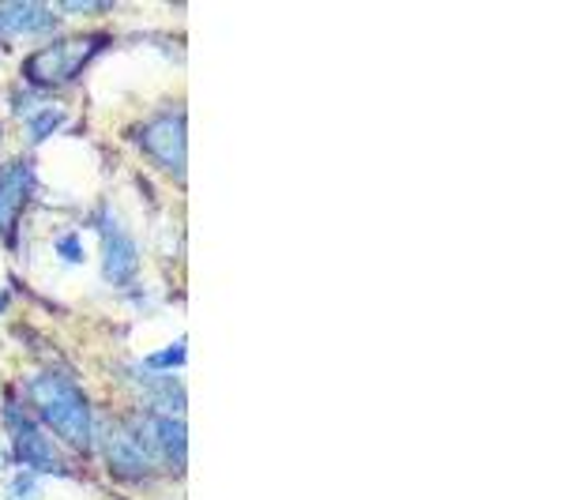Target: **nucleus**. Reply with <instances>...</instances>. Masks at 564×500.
<instances>
[{"label":"nucleus","mask_w":564,"mask_h":500,"mask_svg":"<svg viewBox=\"0 0 564 500\" xmlns=\"http://www.w3.org/2000/svg\"><path fill=\"white\" fill-rule=\"evenodd\" d=\"M26 411L42 417V430L76 456L95 452V411L90 399L79 392L76 380L65 372H34L26 380Z\"/></svg>","instance_id":"obj_1"},{"label":"nucleus","mask_w":564,"mask_h":500,"mask_svg":"<svg viewBox=\"0 0 564 500\" xmlns=\"http://www.w3.org/2000/svg\"><path fill=\"white\" fill-rule=\"evenodd\" d=\"M106 34H72V39H57L42 50H34L23 65V76L31 87L53 90V87H65L72 79L84 72L98 53L106 50Z\"/></svg>","instance_id":"obj_2"},{"label":"nucleus","mask_w":564,"mask_h":500,"mask_svg":"<svg viewBox=\"0 0 564 500\" xmlns=\"http://www.w3.org/2000/svg\"><path fill=\"white\" fill-rule=\"evenodd\" d=\"M95 441H98V448H102L109 475L121 481V486H148L154 478V470H159L140 422L129 425V422H121V417L102 422V425H95Z\"/></svg>","instance_id":"obj_3"},{"label":"nucleus","mask_w":564,"mask_h":500,"mask_svg":"<svg viewBox=\"0 0 564 500\" xmlns=\"http://www.w3.org/2000/svg\"><path fill=\"white\" fill-rule=\"evenodd\" d=\"M4 425H8V433H12V456L20 459L31 475H39V478L42 475H72L68 452L61 448V444L34 422V414L15 403V399L4 403Z\"/></svg>","instance_id":"obj_4"},{"label":"nucleus","mask_w":564,"mask_h":500,"mask_svg":"<svg viewBox=\"0 0 564 500\" xmlns=\"http://www.w3.org/2000/svg\"><path fill=\"white\" fill-rule=\"evenodd\" d=\"M140 148L148 159L159 162V170H170L177 181L185 177V113L166 109V113L151 117L140 132H135Z\"/></svg>","instance_id":"obj_5"},{"label":"nucleus","mask_w":564,"mask_h":500,"mask_svg":"<svg viewBox=\"0 0 564 500\" xmlns=\"http://www.w3.org/2000/svg\"><path fill=\"white\" fill-rule=\"evenodd\" d=\"M95 226H98V241H102V275L106 283L113 286H129L140 271V252H135V241L132 233L117 222L113 215L102 211L95 215Z\"/></svg>","instance_id":"obj_6"},{"label":"nucleus","mask_w":564,"mask_h":500,"mask_svg":"<svg viewBox=\"0 0 564 500\" xmlns=\"http://www.w3.org/2000/svg\"><path fill=\"white\" fill-rule=\"evenodd\" d=\"M34 166L26 159H12L8 166H0V238L8 244L15 241L20 218L34 196Z\"/></svg>","instance_id":"obj_7"},{"label":"nucleus","mask_w":564,"mask_h":500,"mask_svg":"<svg viewBox=\"0 0 564 500\" xmlns=\"http://www.w3.org/2000/svg\"><path fill=\"white\" fill-rule=\"evenodd\" d=\"M143 436H148L151 452H154V463L166 467L170 475H185V463H188V430L185 422L174 414H148L140 422Z\"/></svg>","instance_id":"obj_8"},{"label":"nucleus","mask_w":564,"mask_h":500,"mask_svg":"<svg viewBox=\"0 0 564 500\" xmlns=\"http://www.w3.org/2000/svg\"><path fill=\"white\" fill-rule=\"evenodd\" d=\"M57 26L61 15L50 4H0V42L23 39V34H53Z\"/></svg>","instance_id":"obj_9"},{"label":"nucleus","mask_w":564,"mask_h":500,"mask_svg":"<svg viewBox=\"0 0 564 500\" xmlns=\"http://www.w3.org/2000/svg\"><path fill=\"white\" fill-rule=\"evenodd\" d=\"M65 109L61 106H34L31 113H23V129H26V143H42V140H50L53 132L65 124Z\"/></svg>","instance_id":"obj_10"},{"label":"nucleus","mask_w":564,"mask_h":500,"mask_svg":"<svg viewBox=\"0 0 564 500\" xmlns=\"http://www.w3.org/2000/svg\"><path fill=\"white\" fill-rule=\"evenodd\" d=\"M181 366H185V343H181V339L174 343V347L151 354V358L143 361V369H148V372H159V377H162V372H174V369H181Z\"/></svg>","instance_id":"obj_11"},{"label":"nucleus","mask_w":564,"mask_h":500,"mask_svg":"<svg viewBox=\"0 0 564 500\" xmlns=\"http://www.w3.org/2000/svg\"><path fill=\"white\" fill-rule=\"evenodd\" d=\"M57 252H61V260H68V263H84V244H79L76 233H68V238H61L57 241Z\"/></svg>","instance_id":"obj_12"},{"label":"nucleus","mask_w":564,"mask_h":500,"mask_svg":"<svg viewBox=\"0 0 564 500\" xmlns=\"http://www.w3.org/2000/svg\"><path fill=\"white\" fill-rule=\"evenodd\" d=\"M61 12L65 15H102L106 4H61Z\"/></svg>","instance_id":"obj_13"},{"label":"nucleus","mask_w":564,"mask_h":500,"mask_svg":"<svg viewBox=\"0 0 564 500\" xmlns=\"http://www.w3.org/2000/svg\"><path fill=\"white\" fill-rule=\"evenodd\" d=\"M8 302H12V297H8V294H0V308H4Z\"/></svg>","instance_id":"obj_14"},{"label":"nucleus","mask_w":564,"mask_h":500,"mask_svg":"<svg viewBox=\"0 0 564 500\" xmlns=\"http://www.w3.org/2000/svg\"><path fill=\"white\" fill-rule=\"evenodd\" d=\"M0 140H4V124H0Z\"/></svg>","instance_id":"obj_15"}]
</instances>
